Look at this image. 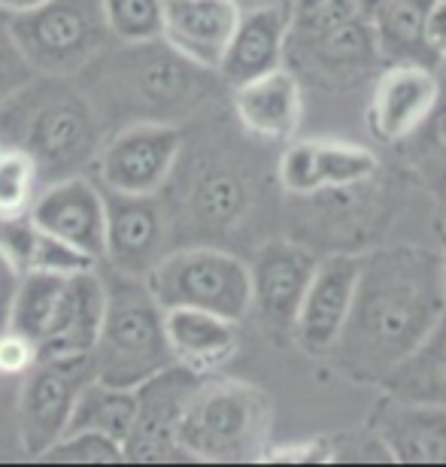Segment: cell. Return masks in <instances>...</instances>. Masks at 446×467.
<instances>
[{
  "label": "cell",
  "instance_id": "35",
  "mask_svg": "<svg viewBox=\"0 0 446 467\" xmlns=\"http://www.w3.org/2000/svg\"><path fill=\"white\" fill-rule=\"evenodd\" d=\"M36 77L31 64L25 61V55L18 52V46L9 34V18L0 13V104L9 100L18 88L27 86Z\"/></svg>",
  "mask_w": 446,
  "mask_h": 467
},
{
  "label": "cell",
  "instance_id": "2",
  "mask_svg": "<svg viewBox=\"0 0 446 467\" xmlns=\"http://www.w3.org/2000/svg\"><path fill=\"white\" fill-rule=\"evenodd\" d=\"M82 70L98 73L95 86L100 88V95L88 98L104 130L107 121L180 125V119L201 109L225 86L216 70L185 58L161 36L149 43H122V49H109L107 43Z\"/></svg>",
  "mask_w": 446,
  "mask_h": 467
},
{
  "label": "cell",
  "instance_id": "27",
  "mask_svg": "<svg viewBox=\"0 0 446 467\" xmlns=\"http://www.w3.org/2000/svg\"><path fill=\"white\" fill-rule=\"evenodd\" d=\"M131 422H134V389L109 386V382H100L91 377L86 386L77 391L67 431H98L125 446Z\"/></svg>",
  "mask_w": 446,
  "mask_h": 467
},
{
  "label": "cell",
  "instance_id": "1",
  "mask_svg": "<svg viewBox=\"0 0 446 467\" xmlns=\"http://www.w3.org/2000/svg\"><path fill=\"white\" fill-rule=\"evenodd\" d=\"M443 313L438 249L416 243L365 249L347 325L328 358L352 382L379 386Z\"/></svg>",
  "mask_w": 446,
  "mask_h": 467
},
{
  "label": "cell",
  "instance_id": "14",
  "mask_svg": "<svg viewBox=\"0 0 446 467\" xmlns=\"http://www.w3.org/2000/svg\"><path fill=\"white\" fill-rule=\"evenodd\" d=\"M441 73L420 61L383 64L368 98V130L379 146L398 149L431 116L441 98Z\"/></svg>",
  "mask_w": 446,
  "mask_h": 467
},
{
  "label": "cell",
  "instance_id": "20",
  "mask_svg": "<svg viewBox=\"0 0 446 467\" xmlns=\"http://www.w3.org/2000/svg\"><path fill=\"white\" fill-rule=\"evenodd\" d=\"M244 9L237 0H161V40L216 70Z\"/></svg>",
  "mask_w": 446,
  "mask_h": 467
},
{
  "label": "cell",
  "instance_id": "39",
  "mask_svg": "<svg viewBox=\"0 0 446 467\" xmlns=\"http://www.w3.org/2000/svg\"><path fill=\"white\" fill-rule=\"evenodd\" d=\"M46 0H0V13L18 16V13H31V9L43 6Z\"/></svg>",
  "mask_w": 446,
  "mask_h": 467
},
{
  "label": "cell",
  "instance_id": "40",
  "mask_svg": "<svg viewBox=\"0 0 446 467\" xmlns=\"http://www.w3.org/2000/svg\"><path fill=\"white\" fill-rule=\"evenodd\" d=\"M271 4H283V0H237L240 9H258V6H271Z\"/></svg>",
  "mask_w": 446,
  "mask_h": 467
},
{
  "label": "cell",
  "instance_id": "25",
  "mask_svg": "<svg viewBox=\"0 0 446 467\" xmlns=\"http://www.w3.org/2000/svg\"><path fill=\"white\" fill-rule=\"evenodd\" d=\"M379 391L413 404L446 407V313L404 361L379 382Z\"/></svg>",
  "mask_w": 446,
  "mask_h": 467
},
{
  "label": "cell",
  "instance_id": "19",
  "mask_svg": "<svg viewBox=\"0 0 446 467\" xmlns=\"http://www.w3.org/2000/svg\"><path fill=\"white\" fill-rule=\"evenodd\" d=\"M107 306V279L98 267L67 274L52 325L40 343V358H79L95 349Z\"/></svg>",
  "mask_w": 446,
  "mask_h": 467
},
{
  "label": "cell",
  "instance_id": "12",
  "mask_svg": "<svg viewBox=\"0 0 446 467\" xmlns=\"http://www.w3.org/2000/svg\"><path fill=\"white\" fill-rule=\"evenodd\" d=\"M379 167V155L370 146L325 137H292L276 161V182L289 198L306 201L374 180Z\"/></svg>",
  "mask_w": 446,
  "mask_h": 467
},
{
  "label": "cell",
  "instance_id": "6",
  "mask_svg": "<svg viewBox=\"0 0 446 467\" xmlns=\"http://www.w3.org/2000/svg\"><path fill=\"white\" fill-rule=\"evenodd\" d=\"M6 18L18 52L43 77H77L113 40L100 0H46L31 13Z\"/></svg>",
  "mask_w": 446,
  "mask_h": 467
},
{
  "label": "cell",
  "instance_id": "10",
  "mask_svg": "<svg viewBox=\"0 0 446 467\" xmlns=\"http://www.w3.org/2000/svg\"><path fill=\"white\" fill-rule=\"evenodd\" d=\"M95 377L91 358H40L22 377L16 400L18 443L27 459H40L67 431L77 391Z\"/></svg>",
  "mask_w": 446,
  "mask_h": 467
},
{
  "label": "cell",
  "instance_id": "13",
  "mask_svg": "<svg viewBox=\"0 0 446 467\" xmlns=\"http://www.w3.org/2000/svg\"><path fill=\"white\" fill-rule=\"evenodd\" d=\"M310 249L292 240H271L249 261V313L276 340H292L297 306L316 270Z\"/></svg>",
  "mask_w": 446,
  "mask_h": 467
},
{
  "label": "cell",
  "instance_id": "18",
  "mask_svg": "<svg viewBox=\"0 0 446 467\" xmlns=\"http://www.w3.org/2000/svg\"><path fill=\"white\" fill-rule=\"evenodd\" d=\"M368 428L383 441L392 464H446V407L398 400L383 391Z\"/></svg>",
  "mask_w": 446,
  "mask_h": 467
},
{
  "label": "cell",
  "instance_id": "17",
  "mask_svg": "<svg viewBox=\"0 0 446 467\" xmlns=\"http://www.w3.org/2000/svg\"><path fill=\"white\" fill-rule=\"evenodd\" d=\"M107 228H104V261L113 274L146 279L149 270L164 255V210L158 194L107 192Z\"/></svg>",
  "mask_w": 446,
  "mask_h": 467
},
{
  "label": "cell",
  "instance_id": "15",
  "mask_svg": "<svg viewBox=\"0 0 446 467\" xmlns=\"http://www.w3.org/2000/svg\"><path fill=\"white\" fill-rule=\"evenodd\" d=\"M361 267V252L337 249L316 261L310 285L297 306L292 343L313 358H328L337 343L343 325H347L352 295H356Z\"/></svg>",
  "mask_w": 446,
  "mask_h": 467
},
{
  "label": "cell",
  "instance_id": "32",
  "mask_svg": "<svg viewBox=\"0 0 446 467\" xmlns=\"http://www.w3.org/2000/svg\"><path fill=\"white\" fill-rule=\"evenodd\" d=\"M107 31L119 43H149L161 36V0H100Z\"/></svg>",
  "mask_w": 446,
  "mask_h": 467
},
{
  "label": "cell",
  "instance_id": "3",
  "mask_svg": "<svg viewBox=\"0 0 446 467\" xmlns=\"http://www.w3.org/2000/svg\"><path fill=\"white\" fill-rule=\"evenodd\" d=\"M107 130L86 88L70 77H36L0 104V146L34 158L40 180L55 182L95 164Z\"/></svg>",
  "mask_w": 446,
  "mask_h": 467
},
{
  "label": "cell",
  "instance_id": "36",
  "mask_svg": "<svg viewBox=\"0 0 446 467\" xmlns=\"http://www.w3.org/2000/svg\"><path fill=\"white\" fill-rule=\"evenodd\" d=\"M36 361H40V347L31 337L16 328L0 331V377L22 379Z\"/></svg>",
  "mask_w": 446,
  "mask_h": 467
},
{
  "label": "cell",
  "instance_id": "31",
  "mask_svg": "<svg viewBox=\"0 0 446 467\" xmlns=\"http://www.w3.org/2000/svg\"><path fill=\"white\" fill-rule=\"evenodd\" d=\"M43 189L34 158L16 146H0V216L27 213Z\"/></svg>",
  "mask_w": 446,
  "mask_h": 467
},
{
  "label": "cell",
  "instance_id": "9",
  "mask_svg": "<svg viewBox=\"0 0 446 467\" xmlns=\"http://www.w3.org/2000/svg\"><path fill=\"white\" fill-rule=\"evenodd\" d=\"M201 382L182 364H167L140 386H134V422L125 441V462L131 464H173L189 462L180 450V422Z\"/></svg>",
  "mask_w": 446,
  "mask_h": 467
},
{
  "label": "cell",
  "instance_id": "4",
  "mask_svg": "<svg viewBox=\"0 0 446 467\" xmlns=\"http://www.w3.org/2000/svg\"><path fill=\"white\" fill-rule=\"evenodd\" d=\"M189 462L249 464L271 450V400L246 379L203 373L180 422Z\"/></svg>",
  "mask_w": 446,
  "mask_h": 467
},
{
  "label": "cell",
  "instance_id": "23",
  "mask_svg": "<svg viewBox=\"0 0 446 467\" xmlns=\"http://www.w3.org/2000/svg\"><path fill=\"white\" fill-rule=\"evenodd\" d=\"M164 334L173 361L201 377L219 373L240 349V322L194 306L164 310Z\"/></svg>",
  "mask_w": 446,
  "mask_h": 467
},
{
  "label": "cell",
  "instance_id": "30",
  "mask_svg": "<svg viewBox=\"0 0 446 467\" xmlns=\"http://www.w3.org/2000/svg\"><path fill=\"white\" fill-rule=\"evenodd\" d=\"M398 152L420 171L425 182H431L434 189L446 194V82L431 116L407 143L398 146Z\"/></svg>",
  "mask_w": 446,
  "mask_h": 467
},
{
  "label": "cell",
  "instance_id": "11",
  "mask_svg": "<svg viewBox=\"0 0 446 467\" xmlns=\"http://www.w3.org/2000/svg\"><path fill=\"white\" fill-rule=\"evenodd\" d=\"M379 64L383 61L365 13H352L306 36H285V67L295 77L306 73V79L325 88H349L365 77H377Z\"/></svg>",
  "mask_w": 446,
  "mask_h": 467
},
{
  "label": "cell",
  "instance_id": "26",
  "mask_svg": "<svg viewBox=\"0 0 446 467\" xmlns=\"http://www.w3.org/2000/svg\"><path fill=\"white\" fill-rule=\"evenodd\" d=\"M431 6H434V0H379V4L370 9L368 18H370V31H374L379 61L383 64H398V61L429 64L422 31H425V18H429Z\"/></svg>",
  "mask_w": 446,
  "mask_h": 467
},
{
  "label": "cell",
  "instance_id": "28",
  "mask_svg": "<svg viewBox=\"0 0 446 467\" xmlns=\"http://www.w3.org/2000/svg\"><path fill=\"white\" fill-rule=\"evenodd\" d=\"M64 279H67V274H22L18 276L13 313H9V328L22 331L25 337H31L36 347H40L46 331H49V325H52Z\"/></svg>",
  "mask_w": 446,
  "mask_h": 467
},
{
  "label": "cell",
  "instance_id": "21",
  "mask_svg": "<svg viewBox=\"0 0 446 467\" xmlns=\"http://www.w3.org/2000/svg\"><path fill=\"white\" fill-rule=\"evenodd\" d=\"M234 116L246 134L264 143H289L304 119V86L295 73L276 67L234 86Z\"/></svg>",
  "mask_w": 446,
  "mask_h": 467
},
{
  "label": "cell",
  "instance_id": "41",
  "mask_svg": "<svg viewBox=\"0 0 446 467\" xmlns=\"http://www.w3.org/2000/svg\"><path fill=\"white\" fill-rule=\"evenodd\" d=\"M438 252H441V283H443V297H446V243Z\"/></svg>",
  "mask_w": 446,
  "mask_h": 467
},
{
  "label": "cell",
  "instance_id": "33",
  "mask_svg": "<svg viewBox=\"0 0 446 467\" xmlns=\"http://www.w3.org/2000/svg\"><path fill=\"white\" fill-rule=\"evenodd\" d=\"M36 462H43V464H119V462H125V446L98 431H67Z\"/></svg>",
  "mask_w": 446,
  "mask_h": 467
},
{
  "label": "cell",
  "instance_id": "7",
  "mask_svg": "<svg viewBox=\"0 0 446 467\" xmlns=\"http://www.w3.org/2000/svg\"><path fill=\"white\" fill-rule=\"evenodd\" d=\"M155 301L171 306H194L244 322L249 316V265L219 246H185L164 252L146 276Z\"/></svg>",
  "mask_w": 446,
  "mask_h": 467
},
{
  "label": "cell",
  "instance_id": "24",
  "mask_svg": "<svg viewBox=\"0 0 446 467\" xmlns=\"http://www.w3.org/2000/svg\"><path fill=\"white\" fill-rule=\"evenodd\" d=\"M0 255L22 274H77V270L98 267V261L86 258L67 243L46 234L27 213L0 216Z\"/></svg>",
  "mask_w": 446,
  "mask_h": 467
},
{
  "label": "cell",
  "instance_id": "37",
  "mask_svg": "<svg viewBox=\"0 0 446 467\" xmlns=\"http://www.w3.org/2000/svg\"><path fill=\"white\" fill-rule=\"evenodd\" d=\"M425 55L434 70L446 67V0H434L429 18H425V31H422Z\"/></svg>",
  "mask_w": 446,
  "mask_h": 467
},
{
  "label": "cell",
  "instance_id": "16",
  "mask_svg": "<svg viewBox=\"0 0 446 467\" xmlns=\"http://www.w3.org/2000/svg\"><path fill=\"white\" fill-rule=\"evenodd\" d=\"M36 225L55 240L67 243L91 261H104V228H107V198L98 182L88 176H64L46 182L27 210Z\"/></svg>",
  "mask_w": 446,
  "mask_h": 467
},
{
  "label": "cell",
  "instance_id": "22",
  "mask_svg": "<svg viewBox=\"0 0 446 467\" xmlns=\"http://www.w3.org/2000/svg\"><path fill=\"white\" fill-rule=\"evenodd\" d=\"M289 4L244 9L240 22L228 40V49L219 61V79L225 86H240L262 73H271L285 64V36H289Z\"/></svg>",
  "mask_w": 446,
  "mask_h": 467
},
{
  "label": "cell",
  "instance_id": "29",
  "mask_svg": "<svg viewBox=\"0 0 446 467\" xmlns=\"http://www.w3.org/2000/svg\"><path fill=\"white\" fill-rule=\"evenodd\" d=\"M249 207L246 182L234 171L225 167H210L207 173L194 182L192 192V213L201 225L207 228H228L244 216Z\"/></svg>",
  "mask_w": 446,
  "mask_h": 467
},
{
  "label": "cell",
  "instance_id": "38",
  "mask_svg": "<svg viewBox=\"0 0 446 467\" xmlns=\"http://www.w3.org/2000/svg\"><path fill=\"white\" fill-rule=\"evenodd\" d=\"M16 285H18V270L0 255V331L9 328V313H13Z\"/></svg>",
  "mask_w": 446,
  "mask_h": 467
},
{
  "label": "cell",
  "instance_id": "34",
  "mask_svg": "<svg viewBox=\"0 0 446 467\" xmlns=\"http://www.w3.org/2000/svg\"><path fill=\"white\" fill-rule=\"evenodd\" d=\"M325 462L337 464H392V455L383 441L365 425L361 431L337 434L325 441Z\"/></svg>",
  "mask_w": 446,
  "mask_h": 467
},
{
  "label": "cell",
  "instance_id": "43",
  "mask_svg": "<svg viewBox=\"0 0 446 467\" xmlns=\"http://www.w3.org/2000/svg\"><path fill=\"white\" fill-rule=\"evenodd\" d=\"M443 73H446V67H443Z\"/></svg>",
  "mask_w": 446,
  "mask_h": 467
},
{
  "label": "cell",
  "instance_id": "5",
  "mask_svg": "<svg viewBox=\"0 0 446 467\" xmlns=\"http://www.w3.org/2000/svg\"><path fill=\"white\" fill-rule=\"evenodd\" d=\"M107 306L95 349L88 352L91 373L109 386L134 389L167 364H173L164 334V306L149 292L146 279L109 274Z\"/></svg>",
  "mask_w": 446,
  "mask_h": 467
},
{
  "label": "cell",
  "instance_id": "8",
  "mask_svg": "<svg viewBox=\"0 0 446 467\" xmlns=\"http://www.w3.org/2000/svg\"><path fill=\"white\" fill-rule=\"evenodd\" d=\"M182 152V128L171 121H128L113 128L98 149V185L116 194H158L171 182Z\"/></svg>",
  "mask_w": 446,
  "mask_h": 467
},
{
  "label": "cell",
  "instance_id": "42",
  "mask_svg": "<svg viewBox=\"0 0 446 467\" xmlns=\"http://www.w3.org/2000/svg\"><path fill=\"white\" fill-rule=\"evenodd\" d=\"M441 219H443V231H446V194H443V216Z\"/></svg>",
  "mask_w": 446,
  "mask_h": 467
}]
</instances>
